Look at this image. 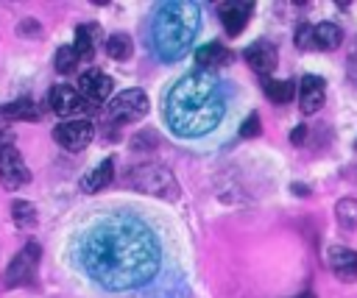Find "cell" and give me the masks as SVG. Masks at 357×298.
Returning a JSON list of instances; mask_svg holds the SVG:
<instances>
[{"label":"cell","mask_w":357,"mask_h":298,"mask_svg":"<svg viewBox=\"0 0 357 298\" xmlns=\"http://www.w3.org/2000/svg\"><path fill=\"white\" fill-rule=\"evenodd\" d=\"M78 262L103 290L120 292L151 281L162 265L156 234L134 214L98 217L78 242Z\"/></svg>","instance_id":"6da1fadb"},{"label":"cell","mask_w":357,"mask_h":298,"mask_svg":"<svg viewBox=\"0 0 357 298\" xmlns=\"http://www.w3.org/2000/svg\"><path fill=\"white\" fill-rule=\"evenodd\" d=\"M162 111L176 136H206L212 128H218V123L226 114V95L215 72L195 70L181 75L165 92Z\"/></svg>","instance_id":"7a4b0ae2"},{"label":"cell","mask_w":357,"mask_h":298,"mask_svg":"<svg viewBox=\"0 0 357 298\" xmlns=\"http://www.w3.org/2000/svg\"><path fill=\"white\" fill-rule=\"evenodd\" d=\"M198 28H201L198 3H187V0L162 3L153 14V22H151L153 50L165 61H176L190 50Z\"/></svg>","instance_id":"3957f363"},{"label":"cell","mask_w":357,"mask_h":298,"mask_svg":"<svg viewBox=\"0 0 357 298\" xmlns=\"http://www.w3.org/2000/svg\"><path fill=\"white\" fill-rule=\"evenodd\" d=\"M128 184L137 192H145V195H153V198H162V201H176L181 195L173 170L159 164V162H145V164L131 167L128 170Z\"/></svg>","instance_id":"277c9868"},{"label":"cell","mask_w":357,"mask_h":298,"mask_svg":"<svg viewBox=\"0 0 357 298\" xmlns=\"http://www.w3.org/2000/svg\"><path fill=\"white\" fill-rule=\"evenodd\" d=\"M151 103H148V92L139 89V86H131V89H123L120 95H114L109 103H106V114L109 120L114 123H134V120H142L148 114Z\"/></svg>","instance_id":"5b68a950"},{"label":"cell","mask_w":357,"mask_h":298,"mask_svg":"<svg viewBox=\"0 0 357 298\" xmlns=\"http://www.w3.org/2000/svg\"><path fill=\"white\" fill-rule=\"evenodd\" d=\"M0 181L8 189H17L31 181V170L17 145H11V134H0Z\"/></svg>","instance_id":"8992f818"},{"label":"cell","mask_w":357,"mask_h":298,"mask_svg":"<svg viewBox=\"0 0 357 298\" xmlns=\"http://www.w3.org/2000/svg\"><path fill=\"white\" fill-rule=\"evenodd\" d=\"M92 136H95V125H92L86 117L64 120V123H59V125L53 128V139H56L64 150H70V153L84 150V148L92 142Z\"/></svg>","instance_id":"52a82bcc"},{"label":"cell","mask_w":357,"mask_h":298,"mask_svg":"<svg viewBox=\"0 0 357 298\" xmlns=\"http://www.w3.org/2000/svg\"><path fill=\"white\" fill-rule=\"evenodd\" d=\"M47 106L56 114L70 117V120H75V117H81L86 111V100L78 95V89L64 86V84H56V86L47 89Z\"/></svg>","instance_id":"ba28073f"},{"label":"cell","mask_w":357,"mask_h":298,"mask_svg":"<svg viewBox=\"0 0 357 298\" xmlns=\"http://www.w3.org/2000/svg\"><path fill=\"white\" fill-rule=\"evenodd\" d=\"M36 265H39V245L36 242H28L8 265L6 270V284L8 287H20V284H28L36 273Z\"/></svg>","instance_id":"9c48e42d"},{"label":"cell","mask_w":357,"mask_h":298,"mask_svg":"<svg viewBox=\"0 0 357 298\" xmlns=\"http://www.w3.org/2000/svg\"><path fill=\"white\" fill-rule=\"evenodd\" d=\"M326 267L340 279V281H357V251L349 245H329L324 253Z\"/></svg>","instance_id":"30bf717a"},{"label":"cell","mask_w":357,"mask_h":298,"mask_svg":"<svg viewBox=\"0 0 357 298\" xmlns=\"http://www.w3.org/2000/svg\"><path fill=\"white\" fill-rule=\"evenodd\" d=\"M243 56H245L248 67H251L257 75H265V78H268V75L273 72V67H276L279 50H276L273 42H268V39H257V42H251V45L243 50Z\"/></svg>","instance_id":"8fae6325"},{"label":"cell","mask_w":357,"mask_h":298,"mask_svg":"<svg viewBox=\"0 0 357 298\" xmlns=\"http://www.w3.org/2000/svg\"><path fill=\"white\" fill-rule=\"evenodd\" d=\"M112 78L103 70H86L78 75V95L89 103H103L112 95Z\"/></svg>","instance_id":"7c38bea8"},{"label":"cell","mask_w":357,"mask_h":298,"mask_svg":"<svg viewBox=\"0 0 357 298\" xmlns=\"http://www.w3.org/2000/svg\"><path fill=\"white\" fill-rule=\"evenodd\" d=\"M324 97H326V81L321 75H312V72L301 75V84H298V106H301V114L321 111Z\"/></svg>","instance_id":"4fadbf2b"},{"label":"cell","mask_w":357,"mask_h":298,"mask_svg":"<svg viewBox=\"0 0 357 298\" xmlns=\"http://www.w3.org/2000/svg\"><path fill=\"white\" fill-rule=\"evenodd\" d=\"M251 3H226L223 8H220V25H223V31L229 33V36H237V33H243V28L248 25V19H251Z\"/></svg>","instance_id":"5bb4252c"},{"label":"cell","mask_w":357,"mask_h":298,"mask_svg":"<svg viewBox=\"0 0 357 298\" xmlns=\"http://www.w3.org/2000/svg\"><path fill=\"white\" fill-rule=\"evenodd\" d=\"M229 61H231V50H226L220 42H209V45H204V47L195 50V64H198V70L215 72L218 67H223V64H229Z\"/></svg>","instance_id":"9a60e30c"},{"label":"cell","mask_w":357,"mask_h":298,"mask_svg":"<svg viewBox=\"0 0 357 298\" xmlns=\"http://www.w3.org/2000/svg\"><path fill=\"white\" fill-rule=\"evenodd\" d=\"M112 178H114V159L109 156V159H103L100 164H95V167L81 178V189L92 195V192H98V189L109 187V184H112Z\"/></svg>","instance_id":"2e32d148"},{"label":"cell","mask_w":357,"mask_h":298,"mask_svg":"<svg viewBox=\"0 0 357 298\" xmlns=\"http://www.w3.org/2000/svg\"><path fill=\"white\" fill-rule=\"evenodd\" d=\"M312 42L315 50H337L343 42V31L335 22H318L312 25Z\"/></svg>","instance_id":"e0dca14e"},{"label":"cell","mask_w":357,"mask_h":298,"mask_svg":"<svg viewBox=\"0 0 357 298\" xmlns=\"http://www.w3.org/2000/svg\"><path fill=\"white\" fill-rule=\"evenodd\" d=\"M262 89H265L268 100H273V103H290L296 97V84L287 78H265Z\"/></svg>","instance_id":"ac0fdd59"},{"label":"cell","mask_w":357,"mask_h":298,"mask_svg":"<svg viewBox=\"0 0 357 298\" xmlns=\"http://www.w3.org/2000/svg\"><path fill=\"white\" fill-rule=\"evenodd\" d=\"M0 117H6V120H39V109L33 100L20 97V100L0 106Z\"/></svg>","instance_id":"d6986e66"},{"label":"cell","mask_w":357,"mask_h":298,"mask_svg":"<svg viewBox=\"0 0 357 298\" xmlns=\"http://www.w3.org/2000/svg\"><path fill=\"white\" fill-rule=\"evenodd\" d=\"M95 31H98V25H92V22L75 28L73 50H75L78 58H92V56H95Z\"/></svg>","instance_id":"ffe728a7"},{"label":"cell","mask_w":357,"mask_h":298,"mask_svg":"<svg viewBox=\"0 0 357 298\" xmlns=\"http://www.w3.org/2000/svg\"><path fill=\"white\" fill-rule=\"evenodd\" d=\"M106 53H109V58H114V61H128L131 53H134V42H131V36L123 33V31L109 33V39H106Z\"/></svg>","instance_id":"44dd1931"},{"label":"cell","mask_w":357,"mask_h":298,"mask_svg":"<svg viewBox=\"0 0 357 298\" xmlns=\"http://www.w3.org/2000/svg\"><path fill=\"white\" fill-rule=\"evenodd\" d=\"M335 220L346 231L357 228V198H340L335 203Z\"/></svg>","instance_id":"7402d4cb"},{"label":"cell","mask_w":357,"mask_h":298,"mask_svg":"<svg viewBox=\"0 0 357 298\" xmlns=\"http://www.w3.org/2000/svg\"><path fill=\"white\" fill-rule=\"evenodd\" d=\"M11 217L20 228H28V226L36 223V206L31 201H14L11 203Z\"/></svg>","instance_id":"603a6c76"},{"label":"cell","mask_w":357,"mask_h":298,"mask_svg":"<svg viewBox=\"0 0 357 298\" xmlns=\"http://www.w3.org/2000/svg\"><path fill=\"white\" fill-rule=\"evenodd\" d=\"M75 64H78V56H75V50H73L70 45H61V47L56 50V56H53V67H56V72H61V75H70V72L75 70Z\"/></svg>","instance_id":"cb8c5ba5"},{"label":"cell","mask_w":357,"mask_h":298,"mask_svg":"<svg viewBox=\"0 0 357 298\" xmlns=\"http://www.w3.org/2000/svg\"><path fill=\"white\" fill-rule=\"evenodd\" d=\"M293 42H296L298 50H312V47H315V42H312V25H310V22H301V25L296 28Z\"/></svg>","instance_id":"d4e9b609"},{"label":"cell","mask_w":357,"mask_h":298,"mask_svg":"<svg viewBox=\"0 0 357 298\" xmlns=\"http://www.w3.org/2000/svg\"><path fill=\"white\" fill-rule=\"evenodd\" d=\"M259 131H262L259 114H248V117L243 120V125H240V136H243V139H254V136H259Z\"/></svg>","instance_id":"484cf974"},{"label":"cell","mask_w":357,"mask_h":298,"mask_svg":"<svg viewBox=\"0 0 357 298\" xmlns=\"http://www.w3.org/2000/svg\"><path fill=\"white\" fill-rule=\"evenodd\" d=\"M17 33H20L22 39H39V36H42V25L28 17V19H22V22L17 25Z\"/></svg>","instance_id":"4316f807"},{"label":"cell","mask_w":357,"mask_h":298,"mask_svg":"<svg viewBox=\"0 0 357 298\" xmlns=\"http://www.w3.org/2000/svg\"><path fill=\"white\" fill-rule=\"evenodd\" d=\"M349 75H351V81L357 84V42H354V47H351V56H349Z\"/></svg>","instance_id":"83f0119b"},{"label":"cell","mask_w":357,"mask_h":298,"mask_svg":"<svg viewBox=\"0 0 357 298\" xmlns=\"http://www.w3.org/2000/svg\"><path fill=\"white\" fill-rule=\"evenodd\" d=\"M304 136H307V128H304V125H296V128L290 131V142H293V145H301Z\"/></svg>","instance_id":"f1b7e54d"},{"label":"cell","mask_w":357,"mask_h":298,"mask_svg":"<svg viewBox=\"0 0 357 298\" xmlns=\"http://www.w3.org/2000/svg\"><path fill=\"white\" fill-rule=\"evenodd\" d=\"M301 298H315V295H310V292H307V295H301Z\"/></svg>","instance_id":"f546056e"}]
</instances>
